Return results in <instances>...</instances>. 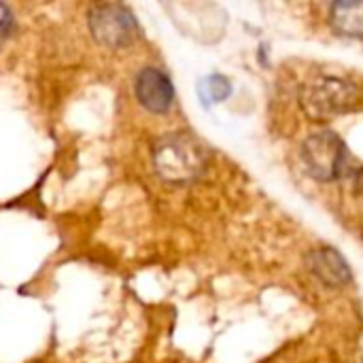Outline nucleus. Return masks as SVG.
I'll return each instance as SVG.
<instances>
[{"mask_svg": "<svg viewBox=\"0 0 363 363\" xmlns=\"http://www.w3.org/2000/svg\"><path fill=\"white\" fill-rule=\"evenodd\" d=\"M330 26L340 36L363 40V2H336V4H332Z\"/></svg>", "mask_w": 363, "mask_h": 363, "instance_id": "obj_7", "label": "nucleus"}, {"mask_svg": "<svg viewBox=\"0 0 363 363\" xmlns=\"http://www.w3.org/2000/svg\"><path fill=\"white\" fill-rule=\"evenodd\" d=\"M302 162L306 172L321 183L336 181L347 164V147L334 132H315L302 145Z\"/></svg>", "mask_w": 363, "mask_h": 363, "instance_id": "obj_2", "label": "nucleus"}, {"mask_svg": "<svg viewBox=\"0 0 363 363\" xmlns=\"http://www.w3.org/2000/svg\"><path fill=\"white\" fill-rule=\"evenodd\" d=\"M232 87H230V81L221 74H211L202 81L200 85V96L204 102H221L230 96Z\"/></svg>", "mask_w": 363, "mask_h": 363, "instance_id": "obj_8", "label": "nucleus"}, {"mask_svg": "<svg viewBox=\"0 0 363 363\" xmlns=\"http://www.w3.org/2000/svg\"><path fill=\"white\" fill-rule=\"evenodd\" d=\"M306 270L325 287L330 289H340L347 287L353 279L351 274V266L347 264V259L332 247H321L315 249L306 255L304 259Z\"/></svg>", "mask_w": 363, "mask_h": 363, "instance_id": "obj_5", "label": "nucleus"}, {"mask_svg": "<svg viewBox=\"0 0 363 363\" xmlns=\"http://www.w3.org/2000/svg\"><path fill=\"white\" fill-rule=\"evenodd\" d=\"M357 87L338 77H317L304 85L300 104L313 121H330L357 104Z\"/></svg>", "mask_w": 363, "mask_h": 363, "instance_id": "obj_1", "label": "nucleus"}, {"mask_svg": "<svg viewBox=\"0 0 363 363\" xmlns=\"http://www.w3.org/2000/svg\"><path fill=\"white\" fill-rule=\"evenodd\" d=\"M136 98L151 113H166L172 104L174 89L170 79L157 68H145L136 79Z\"/></svg>", "mask_w": 363, "mask_h": 363, "instance_id": "obj_6", "label": "nucleus"}, {"mask_svg": "<svg viewBox=\"0 0 363 363\" xmlns=\"http://www.w3.org/2000/svg\"><path fill=\"white\" fill-rule=\"evenodd\" d=\"M89 28L94 36L111 47H121L138 36V26L130 11L117 4H104L91 11Z\"/></svg>", "mask_w": 363, "mask_h": 363, "instance_id": "obj_4", "label": "nucleus"}, {"mask_svg": "<svg viewBox=\"0 0 363 363\" xmlns=\"http://www.w3.org/2000/svg\"><path fill=\"white\" fill-rule=\"evenodd\" d=\"M9 28H11V13L0 4V43H2L4 36L9 34Z\"/></svg>", "mask_w": 363, "mask_h": 363, "instance_id": "obj_9", "label": "nucleus"}, {"mask_svg": "<svg viewBox=\"0 0 363 363\" xmlns=\"http://www.w3.org/2000/svg\"><path fill=\"white\" fill-rule=\"evenodd\" d=\"M204 149L189 136H172L166 138L153 155L155 168L157 172L172 181V183H181V181H189L196 174H200L202 166H204Z\"/></svg>", "mask_w": 363, "mask_h": 363, "instance_id": "obj_3", "label": "nucleus"}]
</instances>
